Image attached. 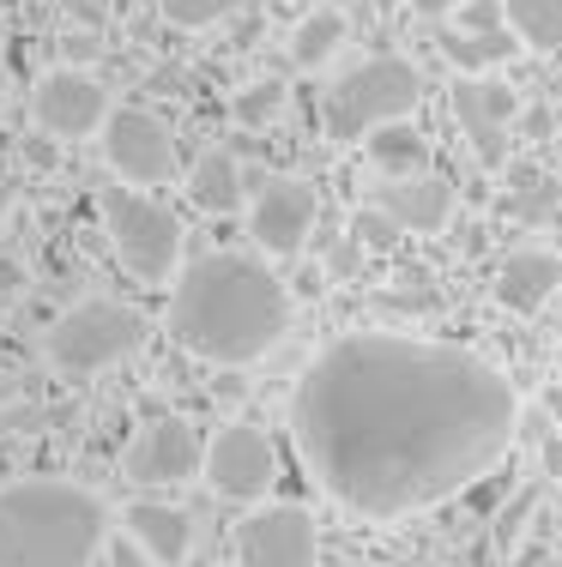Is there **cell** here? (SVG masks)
<instances>
[{
	"mask_svg": "<svg viewBox=\"0 0 562 567\" xmlns=\"http://www.w3.org/2000/svg\"><path fill=\"white\" fill-rule=\"evenodd\" d=\"M520 399L478 350L351 332L303 369L290 429L309 477L364 519H406L497 471Z\"/></svg>",
	"mask_w": 562,
	"mask_h": 567,
	"instance_id": "6da1fadb",
	"label": "cell"
},
{
	"mask_svg": "<svg viewBox=\"0 0 562 567\" xmlns=\"http://www.w3.org/2000/svg\"><path fill=\"white\" fill-rule=\"evenodd\" d=\"M290 327V290L248 254H206L182 266L170 296V339L218 369L266 357Z\"/></svg>",
	"mask_w": 562,
	"mask_h": 567,
	"instance_id": "7a4b0ae2",
	"label": "cell"
},
{
	"mask_svg": "<svg viewBox=\"0 0 562 567\" xmlns=\"http://www.w3.org/2000/svg\"><path fill=\"white\" fill-rule=\"evenodd\" d=\"M110 532V507L85 483L19 477L0 489V567H91Z\"/></svg>",
	"mask_w": 562,
	"mask_h": 567,
	"instance_id": "3957f363",
	"label": "cell"
},
{
	"mask_svg": "<svg viewBox=\"0 0 562 567\" xmlns=\"http://www.w3.org/2000/svg\"><path fill=\"white\" fill-rule=\"evenodd\" d=\"M418 97H423L418 66L399 61V55H375V61L345 66V73L327 85L320 121H327V133L339 145H351V140H369V133L387 127V121H406L411 110H418Z\"/></svg>",
	"mask_w": 562,
	"mask_h": 567,
	"instance_id": "277c9868",
	"label": "cell"
},
{
	"mask_svg": "<svg viewBox=\"0 0 562 567\" xmlns=\"http://www.w3.org/2000/svg\"><path fill=\"white\" fill-rule=\"evenodd\" d=\"M103 229H110L115 260L140 284H164L182 266V224L164 199L140 187H103Z\"/></svg>",
	"mask_w": 562,
	"mask_h": 567,
	"instance_id": "5b68a950",
	"label": "cell"
},
{
	"mask_svg": "<svg viewBox=\"0 0 562 567\" xmlns=\"http://www.w3.org/2000/svg\"><path fill=\"white\" fill-rule=\"evenodd\" d=\"M140 344H145V320L133 315L127 302H110V296H91V302L67 308L55 327H49V362L67 374L115 369V362H127Z\"/></svg>",
	"mask_w": 562,
	"mask_h": 567,
	"instance_id": "8992f818",
	"label": "cell"
},
{
	"mask_svg": "<svg viewBox=\"0 0 562 567\" xmlns=\"http://www.w3.org/2000/svg\"><path fill=\"white\" fill-rule=\"evenodd\" d=\"M103 157L127 187H157L182 175L176 133L164 127L152 110H110L103 115Z\"/></svg>",
	"mask_w": 562,
	"mask_h": 567,
	"instance_id": "52a82bcc",
	"label": "cell"
},
{
	"mask_svg": "<svg viewBox=\"0 0 562 567\" xmlns=\"http://www.w3.org/2000/svg\"><path fill=\"white\" fill-rule=\"evenodd\" d=\"M200 471H206L212 495H224V502H260L278 477V453H273V441H266V429L224 423L218 435L206 441V453H200Z\"/></svg>",
	"mask_w": 562,
	"mask_h": 567,
	"instance_id": "ba28073f",
	"label": "cell"
},
{
	"mask_svg": "<svg viewBox=\"0 0 562 567\" xmlns=\"http://www.w3.org/2000/svg\"><path fill=\"white\" fill-rule=\"evenodd\" d=\"M320 556V532L309 507H254L243 525H236V567H315Z\"/></svg>",
	"mask_w": 562,
	"mask_h": 567,
	"instance_id": "9c48e42d",
	"label": "cell"
},
{
	"mask_svg": "<svg viewBox=\"0 0 562 567\" xmlns=\"http://www.w3.org/2000/svg\"><path fill=\"white\" fill-rule=\"evenodd\" d=\"M200 453H206V441H200V429L187 416H157V423H145L122 447V477L140 483V489H152V483H187L200 471Z\"/></svg>",
	"mask_w": 562,
	"mask_h": 567,
	"instance_id": "30bf717a",
	"label": "cell"
},
{
	"mask_svg": "<svg viewBox=\"0 0 562 567\" xmlns=\"http://www.w3.org/2000/svg\"><path fill=\"white\" fill-rule=\"evenodd\" d=\"M514 115H520V97H514V85H502V79L466 73L460 85H453V121H460V133L472 140V157L484 169L508 164V121Z\"/></svg>",
	"mask_w": 562,
	"mask_h": 567,
	"instance_id": "8fae6325",
	"label": "cell"
},
{
	"mask_svg": "<svg viewBox=\"0 0 562 567\" xmlns=\"http://www.w3.org/2000/svg\"><path fill=\"white\" fill-rule=\"evenodd\" d=\"M103 115H110V97H103V85L91 73H79V66H55V73H43L31 91V121L43 133H55V140H85V133H98Z\"/></svg>",
	"mask_w": 562,
	"mask_h": 567,
	"instance_id": "7c38bea8",
	"label": "cell"
},
{
	"mask_svg": "<svg viewBox=\"0 0 562 567\" xmlns=\"http://www.w3.org/2000/svg\"><path fill=\"white\" fill-rule=\"evenodd\" d=\"M248 229H254V241H260L266 254L297 260L303 241H309V229H315V187L297 182V175H273L248 206Z\"/></svg>",
	"mask_w": 562,
	"mask_h": 567,
	"instance_id": "4fadbf2b",
	"label": "cell"
},
{
	"mask_svg": "<svg viewBox=\"0 0 562 567\" xmlns=\"http://www.w3.org/2000/svg\"><path fill=\"white\" fill-rule=\"evenodd\" d=\"M375 212L394 229H441L453 218V187L441 175H394L375 194Z\"/></svg>",
	"mask_w": 562,
	"mask_h": 567,
	"instance_id": "5bb4252c",
	"label": "cell"
},
{
	"mask_svg": "<svg viewBox=\"0 0 562 567\" xmlns=\"http://www.w3.org/2000/svg\"><path fill=\"white\" fill-rule=\"evenodd\" d=\"M556 284H562V254L520 248V254H508L502 272H497V302L508 308V315H539V308L556 296Z\"/></svg>",
	"mask_w": 562,
	"mask_h": 567,
	"instance_id": "9a60e30c",
	"label": "cell"
},
{
	"mask_svg": "<svg viewBox=\"0 0 562 567\" xmlns=\"http://www.w3.org/2000/svg\"><path fill=\"white\" fill-rule=\"evenodd\" d=\"M122 532H127L157 567H176V561L187 556V544H194V519H187L182 507H170V502H133V507L122 513Z\"/></svg>",
	"mask_w": 562,
	"mask_h": 567,
	"instance_id": "2e32d148",
	"label": "cell"
},
{
	"mask_svg": "<svg viewBox=\"0 0 562 567\" xmlns=\"http://www.w3.org/2000/svg\"><path fill=\"white\" fill-rule=\"evenodd\" d=\"M187 194H194L200 212H236L243 206V164H236L231 152H206L194 164V175H187Z\"/></svg>",
	"mask_w": 562,
	"mask_h": 567,
	"instance_id": "e0dca14e",
	"label": "cell"
},
{
	"mask_svg": "<svg viewBox=\"0 0 562 567\" xmlns=\"http://www.w3.org/2000/svg\"><path fill=\"white\" fill-rule=\"evenodd\" d=\"M369 164L394 182V175H423V164H430V145H423V133H411L406 121H387V127L369 133Z\"/></svg>",
	"mask_w": 562,
	"mask_h": 567,
	"instance_id": "ac0fdd59",
	"label": "cell"
},
{
	"mask_svg": "<svg viewBox=\"0 0 562 567\" xmlns=\"http://www.w3.org/2000/svg\"><path fill=\"white\" fill-rule=\"evenodd\" d=\"M508 212H514L520 224H551L562 212V182L539 164H520L508 175Z\"/></svg>",
	"mask_w": 562,
	"mask_h": 567,
	"instance_id": "d6986e66",
	"label": "cell"
},
{
	"mask_svg": "<svg viewBox=\"0 0 562 567\" xmlns=\"http://www.w3.org/2000/svg\"><path fill=\"white\" fill-rule=\"evenodd\" d=\"M441 55L453 66H466V73H490V66L520 55V37L508 31V24H497V31H453L448 43H441Z\"/></svg>",
	"mask_w": 562,
	"mask_h": 567,
	"instance_id": "ffe728a7",
	"label": "cell"
},
{
	"mask_svg": "<svg viewBox=\"0 0 562 567\" xmlns=\"http://www.w3.org/2000/svg\"><path fill=\"white\" fill-rule=\"evenodd\" d=\"M502 19L508 31L520 37V49H544V55H556L562 49V0H502Z\"/></svg>",
	"mask_w": 562,
	"mask_h": 567,
	"instance_id": "44dd1931",
	"label": "cell"
},
{
	"mask_svg": "<svg viewBox=\"0 0 562 567\" xmlns=\"http://www.w3.org/2000/svg\"><path fill=\"white\" fill-rule=\"evenodd\" d=\"M339 49H345V12H333V7L309 12V19L290 31V61L297 66H327Z\"/></svg>",
	"mask_w": 562,
	"mask_h": 567,
	"instance_id": "7402d4cb",
	"label": "cell"
},
{
	"mask_svg": "<svg viewBox=\"0 0 562 567\" xmlns=\"http://www.w3.org/2000/svg\"><path fill=\"white\" fill-rule=\"evenodd\" d=\"M278 110H285V85H278V79H260V85H248L243 97H236V121H243V127H266Z\"/></svg>",
	"mask_w": 562,
	"mask_h": 567,
	"instance_id": "603a6c76",
	"label": "cell"
},
{
	"mask_svg": "<svg viewBox=\"0 0 562 567\" xmlns=\"http://www.w3.org/2000/svg\"><path fill=\"white\" fill-rule=\"evenodd\" d=\"M164 7L170 24H182V31H200V24H218L224 12H236L243 0H157Z\"/></svg>",
	"mask_w": 562,
	"mask_h": 567,
	"instance_id": "cb8c5ba5",
	"label": "cell"
},
{
	"mask_svg": "<svg viewBox=\"0 0 562 567\" xmlns=\"http://www.w3.org/2000/svg\"><path fill=\"white\" fill-rule=\"evenodd\" d=\"M460 19H466V31H497V24H508L502 19V0H466Z\"/></svg>",
	"mask_w": 562,
	"mask_h": 567,
	"instance_id": "d4e9b609",
	"label": "cell"
},
{
	"mask_svg": "<svg viewBox=\"0 0 562 567\" xmlns=\"http://www.w3.org/2000/svg\"><path fill=\"white\" fill-rule=\"evenodd\" d=\"M103 549H110V567H157V561H152V556H145V549H140V544H133V537H127V532H122V537H115V532H110V544H103Z\"/></svg>",
	"mask_w": 562,
	"mask_h": 567,
	"instance_id": "484cf974",
	"label": "cell"
},
{
	"mask_svg": "<svg viewBox=\"0 0 562 567\" xmlns=\"http://www.w3.org/2000/svg\"><path fill=\"white\" fill-rule=\"evenodd\" d=\"M411 7H418L423 19H448V12H460L466 0H411Z\"/></svg>",
	"mask_w": 562,
	"mask_h": 567,
	"instance_id": "4316f807",
	"label": "cell"
},
{
	"mask_svg": "<svg viewBox=\"0 0 562 567\" xmlns=\"http://www.w3.org/2000/svg\"><path fill=\"white\" fill-rule=\"evenodd\" d=\"M544 411H551V423H556V435H562V381L544 393Z\"/></svg>",
	"mask_w": 562,
	"mask_h": 567,
	"instance_id": "83f0119b",
	"label": "cell"
},
{
	"mask_svg": "<svg viewBox=\"0 0 562 567\" xmlns=\"http://www.w3.org/2000/svg\"><path fill=\"white\" fill-rule=\"evenodd\" d=\"M297 296H320V272H315V266H309V272L297 278Z\"/></svg>",
	"mask_w": 562,
	"mask_h": 567,
	"instance_id": "f1b7e54d",
	"label": "cell"
},
{
	"mask_svg": "<svg viewBox=\"0 0 562 567\" xmlns=\"http://www.w3.org/2000/svg\"><path fill=\"white\" fill-rule=\"evenodd\" d=\"M556 374H562V350H556Z\"/></svg>",
	"mask_w": 562,
	"mask_h": 567,
	"instance_id": "f546056e",
	"label": "cell"
},
{
	"mask_svg": "<svg viewBox=\"0 0 562 567\" xmlns=\"http://www.w3.org/2000/svg\"><path fill=\"white\" fill-rule=\"evenodd\" d=\"M0 79H7V73H0Z\"/></svg>",
	"mask_w": 562,
	"mask_h": 567,
	"instance_id": "4dcf8cb0",
	"label": "cell"
}]
</instances>
